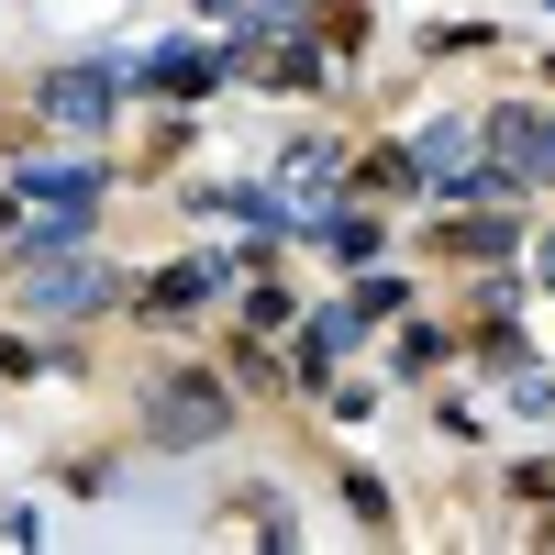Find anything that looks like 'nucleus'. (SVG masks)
<instances>
[{
  "mask_svg": "<svg viewBox=\"0 0 555 555\" xmlns=\"http://www.w3.org/2000/svg\"><path fill=\"white\" fill-rule=\"evenodd\" d=\"M44 122L101 133V122H112V56H101V67H56V78H44Z\"/></svg>",
  "mask_w": 555,
  "mask_h": 555,
  "instance_id": "7ed1b4c3",
  "label": "nucleus"
},
{
  "mask_svg": "<svg viewBox=\"0 0 555 555\" xmlns=\"http://www.w3.org/2000/svg\"><path fill=\"white\" fill-rule=\"evenodd\" d=\"M512 411H555V378H544V366H522V378H512Z\"/></svg>",
  "mask_w": 555,
  "mask_h": 555,
  "instance_id": "1a4fd4ad",
  "label": "nucleus"
},
{
  "mask_svg": "<svg viewBox=\"0 0 555 555\" xmlns=\"http://www.w3.org/2000/svg\"><path fill=\"white\" fill-rule=\"evenodd\" d=\"M334 178V145H289V190H322Z\"/></svg>",
  "mask_w": 555,
  "mask_h": 555,
  "instance_id": "6e6552de",
  "label": "nucleus"
},
{
  "mask_svg": "<svg viewBox=\"0 0 555 555\" xmlns=\"http://www.w3.org/2000/svg\"><path fill=\"white\" fill-rule=\"evenodd\" d=\"M222 67H234V56H222V44H167V56H145V78L167 89V101H201V89H211Z\"/></svg>",
  "mask_w": 555,
  "mask_h": 555,
  "instance_id": "423d86ee",
  "label": "nucleus"
},
{
  "mask_svg": "<svg viewBox=\"0 0 555 555\" xmlns=\"http://www.w3.org/2000/svg\"><path fill=\"white\" fill-rule=\"evenodd\" d=\"M112 300V267H34V289H23V311H44V322H78V311H101Z\"/></svg>",
  "mask_w": 555,
  "mask_h": 555,
  "instance_id": "20e7f679",
  "label": "nucleus"
},
{
  "mask_svg": "<svg viewBox=\"0 0 555 555\" xmlns=\"http://www.w3.org/2000/svg\"><path fill=\"white\" fill-rule=\"evenodd\" d=\"M234 289V256H178L167 278H145V322H190L201 300Z\"/></svg>",
  "mask_w": 555,
  "mask_h": 555,
  "instance_id": "f03ea898",
  "label": "nucleus"
},
{
  "mask_svg": "<svg viewBox=\"0 0 555 555\" xmlns=\"http://www.w3.org/2000/svg\"><path fill=\"white\" fill-rule=\"evenodd\" d=\"M512 489H522V500H544V512H555V455H544V467H522Z\"/></svg>",
  "mask_w": 555,
  "mask_h": 555,
  "instance_id": "9d476101",
  "label": "nucleus"
},
{
  "mask_svg": "<svg viewBox=\"0 0 555 555\" xmlns=\"http://www.w3.org/2000/svg\"><path fill=\"white\" fill-rule=\"evenodd\" d=\"M222 423H234L222 378H167L156 411H145V434H156V444H201V434H222Z\"/></svg>",
  "mask_w": 555,
  "mask_h": 555,
  "instance_id": "f257e3e1",
  "label": "nucleus"
},
{
  "mask_svg": "<svg viewBox=\"0 0 555 555\" xmlns=\"http://www.w3.org/2000/svg\"><path fill=\"white\" fill-rule=\"evenodd\" d=\"M544 278H555V245H544Z\"/></svg>",
  "mask_w": 555,
  "mask_h": 555,
  "instance_id": "9b49d317",
  "label": "nucleus"
},
{
  "mask_svg": "<svg viewBox=\"0 0 555 555\" xmlns=\"http://www.w3.org/2000/svg\"><path fill=\"white\" fill-rule=\"evenodd\" d=\"M489 145H500V167H512V178H555V122H544V112H500Z\"/></svg>",
  "mask_w": 555,
  "mask_h": 555,
  "instance_id": "39448f33",
  "label": "nucleus"
},
{
  "mask_svg": "<svg viewBox=\"0 0 555 555\" xmlns=\"http://www.w3.org/2000/svg\"><path fill=\"white\" fill-rule=\"evenodd\" d=\"M444 245H455V256H500V245H512V222H489V211H467V222H444Z\"/></svg>",
  "mask_w": 555,
  "mask_h": 555,
  "instance_id": "0eeeda50",
  "label": "nucleus"
}]
</instances>
